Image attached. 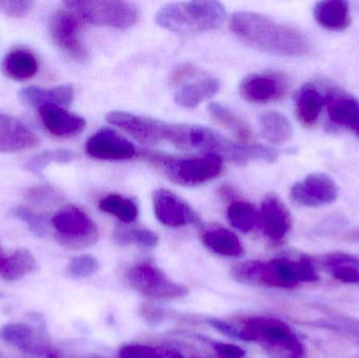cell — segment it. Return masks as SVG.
Segmentation results:
<instances>
[{
	"mask_svg": "<svg viewBox=\"0 0 359 358\" xmlns=\"http://www.w3.org/2000/svg\"><path fill=\"white\" fill-rule=\"evenodd\" d=\"M135 138L147 145L170 142L182 151H210L212 155L236 164H247L251 161L270 163L278 158V151L273 147L232 142L206 126L170 124L149 117L137 120Z\"/></svg>",
	"mask_w": 359,
	"mask_h": 358,
	"instance_id": "cell-1",
	"label": "cell"
},
{
	"mask_svg": "<svg viewBox=\"0 0 359 358\" xmlns=\"http://www.w3.org/2000/svg\"><path fill=\"white\" fill-rule=\"evenodd\" d=\"M230 29L249 46L270 54L303 57L311 52V41L303 32L259 13H234Z\"/></svg>",
	"mask_w": 359,
	"mask_h": 358,
	"instance_id": "cell-2",
	"label": "cell"
},
{
	"mask_svg": "<svg viewBox=\"0 0 359 358\" xmlns=\"http://www.w3.org/2000/svg\"><path fill=\"white\" fill-rule=\"evenodd\" d=\"M227 18L217 1L176 2L162 6L156 15L158 25L174 33L196 34L219 29Z\"/></svg>",
	"mask_w": 359,
	"mask_h": 358,
	"instance_id": "cell-3",
	"label": "cell"
},
{
	"mask_svg": "<svg viewBox=\"0 0 359 358\" xmlns=\"http://www.w3.org/2000/svg\"><path fill=\"white\" fill-rule=\"evenodd\" d=\"M232 275L241 283L291 288L301 282L314 280V269L307 259L293 261L278 258L268 263L249 261L232 269Z\"/></svg>",
	"mask_w": 359,
	"mask_h": 358,
	"instance_id": "cell-4",
	"label": "cell"
},
{
	"mask_svg": "<svg viewBox=\"0 0 359 358\" xmlns=\"http://www.w3.org/2000/svg\"><path fill=\"white\" fill-rule=\"evenodd\" d=\"M240 340L261 345L280 358H303V347L290 328L276 319L250 317L240 329Z\"/></svg>",
	"mask_w": 359,
	"mask_h": 358,
	"instance_id": "cell-5",
	"label": "cell"
},
{
	"mask_svg": "<svg viewBox=\"0 0 359 358\" xmlns=\"http://www.w3.org/2000/svg\"><path fill=\"white\" fill-rule=\"evenodd\" d=\"M65 4L84 20L101 27L126 29L133 27L139 19L138 8L130 2L72 0Z\"/></svg>",
	"mask_w": 359,
	"mask_h": 358,
	"instance_id": "cell-6",
	"label": "cell"
},
{
	"mask_svg": "<svg viewBox=\"0 0 359 358\" xmlns=\"http://www.w3.org/2000/svg\"><path fill=\"white\" fill-rule=\"evenodd\" d=\"M52 225L57 241L65 247L82 249L98 241V228L94 221L76 206H67L57 212Z\"/></svg>",
	"mask_w": 359,
	"mask_h": 358,
	"instance_id": "cell-7",
	"label": "cell"
},
{
	"mask_svg": "<svg viewBox=\"0 0 359 358\" xmlns=\"http://www.w3.org/2000/svg\"><path fill=\"white\" fill-rule=\"evenodd\" d=\"M165 176L182 186H196L212 180L222 172V158L208 153L194 159H159Z\"/></svg>",
	"mask_w": 359,
	"mask_h": 358,
	"instance_id": "cell-8",
	"label": "cell"
},
{
	"mask_svg": "<svg viewBox=\"0 0 359 358\" xmlns=\"http://www.w3.org/2000/svg\"><path fill=\"white\" fill-rule=\"evenodd\" d=\"M128 280L136 291L154 300H175L188 294L185 286L175 283L157 266L149 263L132 267L128 273Z\"/></svg>",
	"mask_w": 359,
	"mask_h": 358,
	"instance_id": "cell-9",
	"label": "cell"
},
{
	"mask_svg": "<svg viewBox=\"0 0 359 358\" xmlns=\"http://www.w3.org/2000/svg\"><path fill=\"white\" fill-rule=\"evenodd\" d=\"M339 193V186L332 177L324 172H313L293 185L290 199L297 205L316 208L334 203Z\"/></svg>",
	"mask_w": 359,
	"mask_h": 358,
	"instance_id": "cell-10",
	"label": "cell"
},
{
	"mask_svg": "<svg viewBox=\"0 0 359 358\" xmlns=\"http://www.w3.org/2000/svg\"><path fill=\"white\" fill-rule=\"evenodd\" d=\"M48 29L55 43L67 56L79 62L88 58V50L80 39L82 25L75 15L69 11H58L50 17Z\"/></svg>",
	"mask_w": 359,
	"mask_h": 358,
	"instance_id": "cell-11",
	"label": "cell"
},
{
	"mask_svg": "<svg viewBox=\"0 0 359 358\" xmlns=\"http://www.w3.org/2000/svg\"><path fill=\"white\" fill-rule=\"evenodd\" d=\"M86 151L95 159L107 161L130 160L137 153L134 145L128 139L111 128H102L93 135L86 142Z\"/></svg>",
	"mask_w": 359,
	"mask_h": 358,
	"instance_id": "cell-12",
	"label": "cell"
},
{
	"mask_svg": "<svg viewBox=\"0 0 359 358\" xmlns=\"http://www.w3.org/2000/svg\"><path fill=\"white\" fill-rule=\"evenodd\" d=\"M153 202L156 218L165 226L177 228L198 222V216L188 203L168 189L156 191Z\"/></svg>",
	"mask_w": 359,
	"mask_h": 358,
	"instance_id": "cell-13",
	"label": "cell"
},
{
	"mask_svg": "<svg viewBox=\"0 0 359 358\" xmlns=\"http://www.w3.org/2000/svg\"><path fill=\"white\" fill-rule=\"evenodd\" d=\"M288 90L287 80L280 74H253L247 76L240 85L243 98L248 102L267 103L278 100Z\"/></svg>",
	"mask_w": 359,
	"mask_h": 358,
	"instance_id": "cell-14",
	"label": "cell"
},
{
	"mask_svg": "<svg viewBox=\"0 0 359 358\" xmlns=\"http://www.w3.org/2000/svg\"><path fill=\"white\" fill-rule=\"evenodd\" d=\"M0 338L27 354L39 357L50 351L46 329L41 325L33 328L25 323L8 324L0 328Z\"/></svg>",
	"mask_w": 359,
	"mask_h": 358,
	"instance_id": "cell-15",
	"label": "cell"
},
{
	"mask_svg": "<svg viewBox=\"0 0 359 358\" xmlns=\"http://www.w3.org/2000/svg\"><path fill=\"white\" fill-rule=\"evenodd\" d=\"M38 113L46 130L59 138L78 136L86 128L83 118L69 113L59 105H42L38 109Z\"/></svg>",
	"mask_w": 359,
	"mask_h": 358,
	"instance_id": "cell-16",
	"label": "cell"
},
{
	"mask_svg": "<svg viewBox=\"0 0 359 358\" xmlns=\"http://www.w3.org/2000/svg\"><path fill=\"white\" fill-rule=\"evenodd\" d=\"M39 146V139L22 122L0 115V153H18Z\"/></svg>",
	"mask_w": 359,
	"mask_h": 358,
	"instance_id": "cell-17",
	"label": "cell"
},
{
	"mask_svg": "<svg viewBox=\"0 0 359 358\" xmlns=\"http://www.w3.org/2000/svg\"><path fill=\"white\" fill-rule=\"evenodd\" d=\"M259 222L270 240L280 241L290 230L291 216L286 205L278 197L269 195L262 204Z\"/></svg>",
	"mask_w": 359,
	"mask_h": 358,
	"instance_id": "cell-18",
	"label": "cell"
},
{
	"mask_svg": "<svg viewBox=\"0 0 359 358\" xmlns=\"http://www.w3.org/2000/svg\"><path fill=\"white\" fill-rule=\"evenodd\" d=\"M329 118L339 126L352 128L359 119V100L352 95L330 90L325 96Z\"/></svg>",
	"mask_w": 359,
	"mask_h": 358,
	"instance_id": "cell-19",
	"label": "cell"
},
{
	"mask_svg": "<svg viewBox=\"0 0 359 358\" xmlns=\"http://www.w3.org/2000/svg\"><path fill=\"white\" fill-rule=\"evenodd\" d=\"M313 16L316 22L332 32H343L351 23L349 2L343 0H325L316 4Z\"/></svg>",
	"mask_w": 359,
	"mask_h": 358,
	"instance_id": "cell-20",
	"label": "cell"
},
{
	"mask_svg": "<svg viewBox=\"0 0 359 358\" xmlns=\"http://www.w3.org/2000/svg\"><path fill=\"white\" fill-rule=\"evenodd\" d=\"M74 98V88L71 85L57 86L54 88H41L29 86L19 92V99L25 105L39 109L42 105H69Z\"/></svg>",
	"mask_w": 359,
	"mask_h": 358,
	"instance_id": "cell-21",
	"label": "cell"
},
{
	"mask_svg": "<svg viewBox=\"0 0 359 358\" xmlns=\"http://www.w3.org/2000/svg\"><path fill=\"white\" fill-rule=\"evenodd\" d=\"M325 105V97L312 84L303 86L295 96V115L306 128L316 125Z\"/></svg>",
	"mask_w": 359,
	"mask_h": 358,
	"instance_id": "cell-22",
	"label": "cell"
},
{
	"mask_svg": "<svg viewBox=\"0 0 359 358\" xmlns=\"http://www.w3.org/2000/svg\"><path fill=\"white\" fill-rule=\"evenodd\" d=\"M37 58L27 48H17L10 50L2 61V71L6 77L15 81L31 79L37 74Z\"/></svg>",
	"mask_w": 359,
	"mask_h": 358,
	"instance_id": "cell-23",
	"label": "cell"
},
{
	"mask_svg": "<svg viewBox=\"0 0 359 358\" xmlns=\"http://www.w3.org/2000/svg\"><path fill=\"white\" fill-rule=\"evenodd\" d=\"M202 242L209 250L223 256H242L244 246L238 235L226 228L207 229L202 233Z\"/></svg>",
	"mask_w": 359,
	"mask_h": 358,
	"instance_id": "cell-24",
	"label": "cell"
},
{
	"mask_svg": "<svg viewBox=\"0 0 359 358\" xmlns=\"http://www.w3.org/2000/svg\"><path fill=\"white\" fill-rule=\"evenodd\" d=\"M221 88L219 80L215 78H205L192 83L186 84L180 88L175 101L180 106L185 109H194L207 99L212 98Z\"/></svg>",
	"mask_w": 359,
	"mask_h": 358,
	"instance_id": "cell-25",
	"label": "cell"
},
{
	"mask_svg": "<svg viewBox=\"0 0 359 358\" xmlns=\"http://www.w3.org/2000/svg\"><path fill=\"white\" fill-rule=\"evenodd\" d=\"M262 136L276 145L289 142L293 137V128L288 118L278 111H268L259 119Z\"/></svg>",
	"mask_w": 359,
	"mask_h": 358,
	"instance_id": "cell-26",
	"label": "cell"
},
{
	"mask_svg": "<svg viewBox=\"0 0 359 358\" xmlns=\"http://www.w3.org/2000/svg\"><path fill=\"white\" fill-rule=\"evenodd\" d=\"M208 111L211 117L215 118L224 128L229 130L243 144H249V142L252 140L253 134L248 124L227 107L219 103H210Z\"/></svg>",
	"mask_w": 359,
	"mask_h": 358,
	"instance_id": "cell-27",
	"label": "cell"
},
{
	"mask_svg": "<svg viewBox=\"0 0 359 358\" xmlns=\"http://www.w3.org/2000/svg\"><path fill=\"white\" fill-rule=\"evenodd\" d=\"M35 266L36 261L33 254L29 250L20 248L6 259L0 275L6 281H18L31 273Z\"/></svg>",
	"mask_w": 359,
	"mask_h": 358,
	"instance_id": "cell-28",
	"label": "cell"
},
{
	"mask_svg": "<svg viewBox=\"0 0 359 358\" xmlns=\"http://www.w3.org/2000/svg\"><path fill=\"white\" fill-rule=\"evenodd\" d=\"M99 208L103 212L111 214L121 222L133 223L139 216V208L133 200L119 195H109L99 202Z\"/></svg>",
	"mask_w": 359,
	"mask_h": 358,
	"instance_id": "cell-29",
	"label": "cell"
},
{
	"mask_svg": "<svg viewBox=\"0 0 359 358\" xmlns=\"http://www.w3.org/2000/svg\"><path fill=\"white\" fill-rule=\"evenodd\" d=\"M227 218L230 224L242 231L249 233L259 222V214L252 204L245 201H234L227 210Z\"/></svg>",
	"mask_w": 359,
	"mask_h": 358,
	"instance_id": "cell-30",
	"label": "cell"
},
{
	"mask_svg": "<svg viewBox=\"0 0 359 358\" xmlns=\"http://www.w3.org/2000/svg\"><path fill=\"white\" fill-rule=\"evenodd\" d=\"M77 153L69 149H50L34 156L25 164V170L34 174L41 176L43 170L53 163L65 164L74 161Z\"/></svg>",
	"mask_w": 359,
	"mask_h": 358,
	"instance_id": "cell-31",
	"label": "cell"
},
{
	"mask_svg": "<svg viewBox=\"0 0 359 358\" xmlns=\"http://www.w3.org/2000/svg\"><path fill=\"white\" fill-rule=\"evenodd\" d=\"M115 240L120 245L134 244L143 248H155L159 243L158 235L145 228L119 229L115 233Z\"/></svg>",
	"mask_w": 359,
	"mask_h": 358,
	"instance_id": "cell-32",
	"label": "cell"
},
{
	"mask_svg": "<svg viewBox=\"0 0 359 358\" xmlns=\"http://www.w3.org/2000/svg\"><path fill=\"white\" fill-rule=\"evenodd\" d=\"M329 261V267L337 279L351 283L359 281V262L356 259L345 254H335Z\"/></svg>",
	"mask_w": 359,
	"mask_h": 358,
	"instance_id": "cell-33",
	"label": "cell"
},
{
	"mask_svg": "<svg viewBox=\"0 0 359 358\" xmlns=\"http://www.w3.org/2000/svg\"><path fill=\"white\" fill-rule=\"evenodd\" d=\"M99 268H100V264L95 256L84 254V256H76L69 262L67 268V275L72 279H88L98 273Z\"/></svg>",
	"mask_w": 359,
	"mask_h": 358,
	"instance_id": "cell-34",
	"label": "cell"
},
{
	"mask_svg": "<svg viewBox=\"0 0 359 358\" xmlns=\"http://www.w3.org/2000/svg\"><path fill=\"white\" fill-rule=\"evenodd\" d=\"M13 214L29 226L35 235L44 237L46 233V222L43 216L29 208L19 206L13 210Z\"/></svg>",
	"mask_w": 359,
	"mask_h": 358,
	"instance_id": "cell-35",
	"label": "cell"
},
{
	"mask_svg": "<svg viewBox=\"0 0 359 358\" xmlns=\"http://www.w3.org/2000/svg\"><path fill=\"white\" fill-rule=\"evenodd\" d=\"M25 199L38 206H48L59 200L58 193L48 186H37L27 191Z\"/></svg>",
	"mask_w": 359,
	"mask_h": 358,
	"instance_id": "cell-36",
	"label": "cell"
},
{
	"mask_svg": "<svg viewBox=\"0 0 359 358\" xmlns=\"http://www.w3.org/2000/svg\"><path fill=\"white\" fill-rule=\"evenodd\" d=\"M32 4L31 1H17V0H6V1H0V13L6 15V16L16 17V18H20V17L25 16L27 13L31 10Z\"/></svg>",
	"mask_w": 359,
	"mask_h": 358,
	"instance_id": "cell-37",
	"label": "cell"
},
{
	"mask_svg": "<svg viewBox=\"0 0 359 358\" xmlns=\"http://www.w3.org/2000/svg\"><path fill=\"white\" fill-rule=\"evenodd\" d=\"M120 358H163L156 349L144 346H126L120 350Z\"/></svg>",
	"mask_w": 359,
	"mask_h": 358,
	"instance_id": "cell-38",
	"label": "cell"
},
{
	"mask_svg": "<svg viewBox=\"0 0 359 358\" xmlns=\"http://www.w3.org/2000/svg\"><path fill=\"white\" fill-rule=\"evenodd\" d=\"M213 348L219 358H244L245 351L233 344L213 343Z\"/></svg>",
	"mask_w": 359,
	"mask_h": 358,
	"instance_id": "cell-39",
	"label": "cell"
},
{
	"mask_svg": "<svg viewBox=\"0 0 359 358\" xmlns=\"http://www.w3.org/2000/svg\"><path fill=\"white\" fill-rule=\"evenodd\" d=\"M208 323L210 324L215 329L219 330L221 333L225 334L228 338L240 340V329L236 328V326L232 325V324L219 321V319H209Z\"/></svg>",
	"mask_w": 359,
	"mask_h": 358,
	"instance_id": "cell-40",
	"label": "cell"
},
{
	"mask_svg": "<svg viewBox=\"0 0 359 358\" xmlns=\"http://www.w3.org/2000/svg\"><path fill=\"white\" fill-rule=\"evenodd\" d=\"M196 73V69H194L192 65H181V67H179L178 69L174 71V74H172V82L174 84H180L181 82H183L184 80L187 79V78L192 77Z\"/></svg>",
	"mask_w": 359,
	"mask_h": 358,
	"instance_id": "cell-41",
	"label": "cell"
},
{
	"mask_svg": "<svg viewBox=\"0 0 359 358\" xmlns=\"http://www.w3.org/2000/svg\"><path fill=\"white\" fill-rule=\"evenodd\" d=\"M143 315H145V317H147L149 321L158 322V317L161 319L163 313H162L161 310H158V309L147 308H147L144 309V313H143Z\"/></svg>",
	"mask_w": 359,
	"mask_h": 358,
	"instance_id": "cell-42",
	"label": "cell"
},
{
	"mask_svg": "<svg viewBox=\"0 0 359 358\" xmlns=\"http://www.w3.org/2000/svg\"><path fill=\"white\" fill-rule=\"evenodd\" d=\"M6 256H4V252H2L1 246H0V273H1L2 267H4V262H6Z\"/></svg>",
	"mask_w": 359,
	"mask_h": 358,
	"instance_id": "cell-43",
	"label": "cell"
},
{
	"mask_svg": "<svg viewBox=\"0 0 359 358\" xmlns=\"http://www.w3.org/2000/svg\"><path fill=\"white\" fill-rule=\"evenodd\" d=\"M352 130H353L354 132H355L356 136L359 137V119L358 120V122H356L355 124H354L353 126H352Z\"/></svg>",
	"mask_w": 359,
	"mask_h": 358,
	"instance_id": "cell-44",
	"label": "cell"
},
{
	"mask_svg": "<svg viewBox=\"0 0 359 358\" xmlns=\"http://www.w3.org/2000/svg\"><path fill=\"white\" fill-rule=\"evenodd\" d=\"M0 358H4V357H2V355H1V354H0Z\"/></svg>",
	"mask_w": 359,
	"mask_h": 358,
	"instance_id": "cell-45",
	"label": "cell"
}]
</instances>
